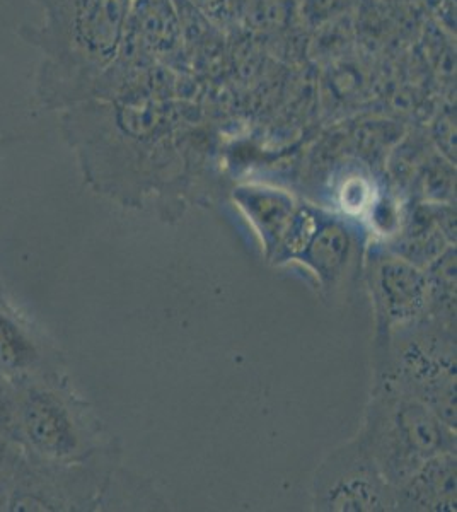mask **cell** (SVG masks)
<instances>
[{
    "mask_svg": "<svg viewBox=\"0 0 457 512\" xmlns=\"http://www.w3.org/2000/svg\"><path fill=\"white\" fill-rule=\"evenodd\" d=\"M134 0H67L24 24L19 36L40 50L36 98L47 111H62L93 98L99 79L120 52Z\"/></svg>",
    "mask_w": 457,
    "mask_h": 512,
    "instance_id": "1",
    "label": "cell"
},
{
    "mask_svg": "<svg viewBox=\"0 0 457 512\" xmlns=\"http://www.w3.org/2000/svg\"><path fill=\"white\" fill-rule=\"evenodd\" d=\"M359 436L394 489L435 456L456 453V429L432 408L376 381Z\"/></svg>",
    "mask_w": 457,
    "mask_h": 512,
    "instance_id": "4",
    "label": "cell"
},
{
    "mask_svg": "<svg viewBox=\"0 0 457 512\" xmlns=\"http://www.w3.org/2000/svg\"><path fill=\"white\" fill-rule=\"evenodd\" d=\"M33 2L38 4L43 9V12H50L65 4L67 0H33Z\"/></svg>",
    "mask_w": 457,
    "mask_h": 512,
    "instance_id": "15",
    "label": "cell"
},
{
    "mask_svg": "<svg viewBox=\"0 0 457 512\" xmlns=\"http://www.w3.org/2000/svg\"><path fill=\"white\" fill-rule=\"evenodd\" d=\"M16 388V441L29 453L84 461L108 449L98 415L77 395L65 371L18 381Z\"/></svg>",
    "mask_w": 457,
    "mask_h": 512,
    "instance_id": "5",
    "label": "cell"
},
{
    "mask_svg": "<svg viewBox=\"0 0 457 512\" xmlns=\"http://www.w3.org/2000/svg\"><path fill=\"white\" fill-rule=\"evenodd\" d=\"M234 200L260 233L268 256L277 255L299 205L289 193L275 188L246 185L234 190Z\"/></svg>",
    "mask_w": 457,
    "mask_h": 512,
    "instance_id": "11",
    "label": "cell"
},
{
    "mask_svg": "<svg viewBox=\"0 0 457 512\" xmlns=\"http://www.w3.org/2000/svg\"><path fill=\"white\" fill-rule=\"evenodd\" d=\"M367 280L376 313L377 337L429 316V275L403 256L394 251H374L369 258Z\"/></svg>",
    "mask_w": 457,
    "mask_h": 512,
    "instance_id": "8",
    "label": "cell"
},
{
    "mask_svg": "<svg viewBox=\"0 0 457 512\" xmlns=\"http://www.w3.org/2000/svg\"><path fill=\"white\" fill-rule=\"evenodd\" d=\"M64 371V357L57 345L12 306L0 289V374L18 383Z\"/></svg>",
    "mask_w": 457,
    "mask_h": 512,
    "instance_id": "9",
    "label": "cell"
},
{
    "mask_svg": "<svg viewBox=\"0 0 457 512\" xmlns=\"http://www.w3.org/2000/svg\"><path fill=\"white\" fill-rule=\"evenodd\" d=\"M193 2H197L200 7H205L207 11H214L217 7L222 6L224 0H193Z\"/></svg>",
    "mask_w": 457,
    "mask_h": 512,
    "instance_id": "16",
    "label": "cell"
},
{
    "mask_svg": "<svg viewBox=\"0 0 457 512\" xmlns=\"http://www.w3.org/2000/svg\"><path fill=\"white\" fill-rule=\"evenodd\" d=\"M313 506L321 512L396 511L394 487L362 437L331 451L314 473Z\"/></svg>",
    "mask_w": 457,
    "mask_h": 512,
    "instance_id": "7",
    "label": "cell"
},
{
    "mask_svg": "<svg viewBox=\"0 0 457 512\" xmlns=\"http://www.w3.org/2000/svg\"><path fill=\"white\" fill-rule=\"evenodd\" d=\"M166 106L144 91L89 98L60 113V130L76 154L87 185L111 198H128L145 175L154 134L169 120Z\"/></svg>",
    "mask_w": 457,
    "mask_h": 512,
    "instance_id": "2",
    "label": "cell"
},
{
    "mask_svg": "<svg viewBox=\"0 0 457 512\" xmlns=\"http://www.w3.org/2000/svg\"><path fill=\"white\" fill-rule=\"evenodd\" d=\"M21 449H23V446L18 441L0 434V485L4 483L7 475L11 473L12 466L18 460Z\"/></svg>",
    "mask_w": 457,
    "mask_h": 512,
    "instance_id": "14",
    "label": "cell"
},
{
    "mask_svg": "<svg viewBox=\"0 0 457 512\" xmlns=\"http://www.w3.org/2000/svg\"><path fill=\"white\" fill-rule=\"evenodd\" d=\"M355 239L340 221L319 224L311 243L297 260L306 263L318 277L321 286L331 291L347 274L352 262Z\"/></svg>",
    "mask_w": 457,
    "mask_h": 512,
    "instance_id": "12",
    "label": "cell"
},
{
    "mask_svg": "<svg viewBox=\"0 0 457 512\" xmlns=\"http://www.w3.org/2000/svg\"><path fill=\"white\" fill-rule=\"evenodd\" d=\"M16 410L18 388L16 383L0 374V434L16 441Z\"/></svg>",
    "mask_w": 457,
    "mask_h": 512,
    "instance_id": "13",
    "label": "cell"
},
{
    "mask_svg": "<svg viewBox=\"0 0 457 512\" xmlns=\"http://www.w3.org/2000/svg\"><path fill=\"white\" fill-rule=\"evenodd\" d=\"M456 453L435 456L394 489L400 511H456Z\"/></svg>",
    "mask_w": 457,
    "mask_h": 512,
    "instance_id": "10",
    "label": "cell"
},
{
    "mask_svg": "<svg viewBox=\"0 0 457 512\" xmlns=\"http://www.w3.org/2000/svg\"><path fill=\"white\" fill-rule=\"evenodd\" d=\"M376 381L432 408L456 429V330L423 316L377 337Z\"/></svg>",
    "mask_w": 457,
    "mask_h": 512,
    "instance_id": "3",
    "label": "cell"
},
{
    "mask_svg": "<svg viewBox=\"0 0 457 512\" xmlns=\"http://www.w3.org/2000/svg\"><path fill=\"white\" fill-rule=\"evenodd\" d=\"M0 161H2V156H0Z\"/></svg>",
    "mask_w": 457,
    "mask_h": 512,
    "instance_id": "17",
    "label": "cell"
},
{
    "mask_svg": "<svg viewBox=\"0 0 457 512\" xmlns=\"http://www.w3.org/2000/svg\"><path fill=\"white\" fill-rule=\"evenodd\" d=\"M113 451L84 461H52L21 449L0 485V511H93L113 475Z\"/></svg>",
    "mask_w": 457,
    "mask_h": 512,
    "instance_id": "6",
    "label": "cell"
}]
</instances>
